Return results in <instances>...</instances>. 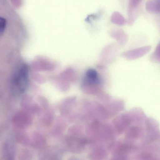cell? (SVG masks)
<instances>
[{"label":"cell","mask_w":160,"mask_h":160,"mask_svg":"<svg viewBox=\"0 0 160 160\" xmlns=\"http://www.w3.org/2000/svg\"><path fill=\"white\" fill-rule=\"evenodd\" d=\"M28 75V68L26 65H23L15 76V83L18 85L21 91H24L25 89Z\"/></svg>","instance_id":"obj_1"},{"label":"cell","mask_w":160,"mask_h":160,"mask_svg":"<svg viewBox=\"0 0 160 160\" xmlns=\"http://www.w3.org/2000/svg\"><path fill=\"white\" fill-rule=\"evenodd\" d=\"M86 77L87 80L90 83H98V73L93 69H90L87 71Z\"/></svg>","instance_id":"obj_2"},{"label":"cell","mask_w":160,"mask_h":160,"mask_svg":"<svg viewBox=\"0 0 160 160\" xmlns=\"http://www.w3.org/2000/svg\"><path fill=\"white\" fill-rule=\"evenodd\" d=\"M6 26V21L4 18L0 17V32H3Z\"/></svg>","instance_id":"obj_3"}]
</instances>
